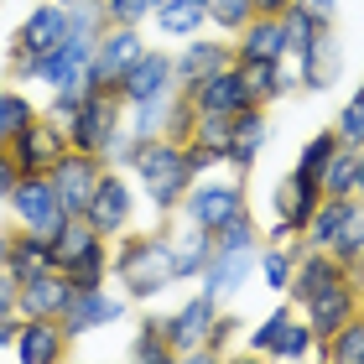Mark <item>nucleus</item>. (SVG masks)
<instances>
[{
	"label": "nucleus",
	"instance_id": "obj_1",
	"mask_svg": "<svg viewBox=\"0 0 364 364\" xmlns=\"http://www.w3.org/2000/svg\"><path fill=\"white\" fill-rule=\"evenodd\" d=\"M109 281L130 302H156L161 291H172L177 276H172L167 229H146V235L125 229L120 240H109Z\"/></svg>",
	"mask_w": 364,
	"mask_h": 364
},
{
	"label": "nucleus",
	"instance_id": "obj_2",
	"mask_svg": "<svg viewBox=\"0 0 364 364\" xmlns=\"http://www.w3.org/2000/svg\"><path fill=\"white\" fill-rule=\"evenodd\" d=\"M125 172H130V182H136V193L151 203L156 219H172L177 203H182V193H188V182H193V172H188V151H182L177 141H167V136L141 141Z\"/></svg>",
	"mask_w": 364,
	"mask_h": 364
},
{
	"label": "nucleus",
	"instance_id": "obj_3",
	"mask_svg": "<svg viewBox=\"0 0 364 364\" xmlns=\"http://www.w3.org/2000/svg\"><path fill=\"white\" fill-rule=\"evenodd\" d=\"M245 208H250V198H245V177L213 167V172H203V177L188 182V193H182V203H177L172 219L193 224V229H208V235H219V229L235 219V213H245Z\"/></svg>",
	"mask_w": 364,
	"mask_h": 364
},
{
	"label": "nucleus",
	"instance_id": "obj_4",
	"mask_svg": "<svg viewBox=\"0 0 364 364\" xmlns=\"http://www.w3.org/2000/svg\"><path fill=\"white\" fill-rule=\"evenodd\" d=\"M53 266L68 276L73 287H105L109 281V240L94 235V229L73 213V219L53 235Z\"/></svg>",
	"mask_w": 364,
	"mask_h": 364
},
{
	"label": "nucleus",
	"instance_id": "obj_5",
	"mask_svg": "<svg viewBox=\"0 0 364 364\" xmlns=\"http://www.w3.org/2000/svg\"><path fill=\"white\" fill-rule=\"evenodd\" d=\"M136 208H141V193H136V182H130L125 167H105L94 182V193H89V208L78 213L94 235H105V240H120L125 229H136Z\"/></svg>",
	"mask_w": 364,
	"mask_h": 364
},
{
	"label": "nucleus",
	"instance_id": "obj_6",
	"mask_svg": "<svg viewBox=\"0 0 364 364\" xmlns=\"http://www.w3.org/2000/svg\"><path fill=\"white\" fill-rule=\"evenodd\" d=\"M6 208H11V229L47 235V240L73 219V213L63 208V198H58V188H53V177H47V172H21V182H16L11 198H6Z\"/></svg>",
	"mask_w": 364,
	"mask_h": 364
},
{
	"label": "nucleus",
	"instance_id": "obj_7",
	"mask_svg": "<svg viewBox=\"0 0 364 364\" xmlns=\"http://www.w3.org/2000/svg\"><path fill=\"white\" fill-rule=\"evenodd\" d=\"M125 312H130V296L105 281V287H73L68 307L58 312V323H63V333H68V343H78V338H94V333H105V328L125 323Z\"/></svg>",
	"mask_w": 364,
	"mask_h": 364
},
{
	"label": "nucleus",
	"instance_id": "obj_8",
	"mask_svg": "<svg viewBox=\"0 0 364 364\" xmlns=\"http://www.w3.org/2000/svg\"><path fill=\"white\" fill-rule=\"evenodd\" d=\"M125 125V105H120V94L114 89H84V105H78V114H73V125H68V146L73 151H89V156H99L105 151V141L114 136V130Z\"/></svg>",
	"mask_w": 364,
	"mask_h": 364
},
{
	"label": "nucleus",
	"instance_id": "obj_9",
	"mask_svg": "<svg viewBox=\"0 0 364 364\" xmlns=\"http://www.w3.org/2000/svg\"><path fill=\"white\" fill-rule=\"evenodd\" d=\"M219 307L224 302H213L208 291H193L182 307L156 312V328H161V338L172 343L177 359H203V338H208V323H213V312H219Z\"/></svg>",
	"mask_w": 364,
	"mask_h": 364
},
{
	"label": "nucleus",
	"instance_id": "obj_10",
	"mask_svg": "<svg viewBox=\"0 0 364 364\" xmlns=\"http://www.w3.org/2000/svg\"><path fill=\"white\" fill-rule=\"evenodd\" d=\"M146 26H105L94 37V58H89V84L94 89H114L125 78V68L146 53Z\"/></svg>",
	"mask_w": 364,
	"mask_h": 364
},
{
	"label": "nucleus",
	"instance_id": "obj_11",
	"mask_svg": "<svg viewBox=\"0 0 364 364\" xmlns=\"http://www.w3.org/2000/svg\"><path fill=\"white\" fill-rule=\"evenodd\" d=\"M235 63V42L229 37H188L172 53V84H177V94H193L198 84H203L208 73H219V68H229Z\"/></svg>",
	"mask_w": 364,
	"mask_h": 364
},
{
	"label": "nucleus",
	"instance_id": "obj_12",
	"mask_svg": "<svg viewBox=\"0 0 364 364\" xmlns=\"http://www.w3.org/2000/svg\"><path fill=\"white\" fill-rule=\"evenodd\" d=\"M63 37H68V6L37 0V6L21 16L16 37H11V58H42V53H53Z\"/></svg>",
	"mask_w": 364,
	"mask_h": 364
},
{
	"label": "nucleus",
	"instance_id": "obj_13",
	"mask_svg": "<svg viewBox=\"0 0 364 364\" xmlns=\"http://www.w3.org/2000/svg\"><path fill=\"white\" fill-rule=\"evenodd\" d=\"M177 84H172V53L161 47H146V53L125 68V78L114 84L120 105H151V99H167Z\"/></svg>",
	"mask_w": 364,
	"mask_h": 364
},
{
	"label": "nucleus",
	"instance_id": "obj_14",
	"mask_svg": "<svg viewBox=\"0 0 364 364\" xmlns=\"http://www.w3.org/2000/svg\"><path fill=\"white\" fill-rule=\"evenodd\" d=\"M287 68L296 73V89H307V94H328L333 89L343 78V42L333 37V26H323L318 42H312L296 63H287Z\"/></svg>",
	"mask_w": 364,
	"mask_h": 364
},
{
	"label": "nucleus",
	"instance_id": "obj_15",
	"mask_svg": "<svg viewBox=\"0 0 364 364\" xmlns=\"http://www.w3.org/2000/svg\"><path fill=\"white\" fill-rule=\"evenodd\" d=\"M99 172H105V161L89 156V151H73V146L47 167V177H53V188H58V198H63V208H68V213H84L89 208V193H94Z\"/></svg>",
	"mask_w": 364,
	"mask_h": 364
},
{
	"label": "nucleus",
	"instance_id": "obj_16",
	"mask_svg": "<svg viewBox=\"0 0 364 364\" xmlns=\"http://www.w3.org/2000/svg\"><path fill=\"white\" fill-rule=\"evenodd\" d=\"M250 281H255V250H219V245H213L208 266L198 276V291H208L213 302H229V296H240Z\"/></svg>",
	"mask_w": 364,
	"mask_h": 364
},
{
	"label": "nucleus",
	"instance_id": "obj_17",
	"mask_svg": "<svg viewBox=\"0 0 364 364\" xmlns=\"http://www.w3.org/2000/svg\"><path fill=\"white\" fill-rule=\"evenodd\" d=\"M68 296H73V281L58 266H42L37 276H26L21 287H16V312H21V318H58V312L68 307Z\"/></svg>",
	"mask_w": 364,
	"mask_h": 364
},
{
	"label": "nucleus",
	"instance_id": "obj_18",
	"mask_svg": "<svg viewBox=\"0 0 364 364\" xmlns=\"http://www.w3.org/2000/svg\"><path fill=\"white\" fill-rule=\"evenodd\" d=\"M266 141H271V109H260V105H245L235 114V136H229V161L224 167L229 172H255V161L260 151H266Z\"/></svg>",
	"mask_w": 364,
	"mask_h": 364
},
{
	"label": "nucleus",
	"instance_id": "obj_19",
	"mask_svg": "<svg viewBox=\"0 0 364 364\" xmlns=\"http://www.w3.org/2000/svg\"><path fill=\"white\" fill-rule=\"evenodd\" d=\"M68 333H63V323L58 318H21V333H16L11 343V359H21V364H58V359H68Z\"/></svg>",
	"mask_w": 364,
	"mask_h": 364
},
{
	"label": "nucleus",
	"instance_id": "obj_20",
	"mask_svg": "<svg viewBox=\"0 0 364 364\" xmlns=\"http://www.w3.org/2000/svg\"><path fill=\"white\" fill-rule=\"evenodd\" d=\"M229 42H235V63H287V26H281V16H250Z\"/></svg>",
	"mask_w": 364,
	"mask_h": 364
},
{
	"label": "nucleus",
	"instance_id": "obj_21",
	"mask_svg": "<svg viewBox=\"0 0 364 364\" xmlns=\"http://www.w3.org/2000/svg\"><path fill=\"white\" fill-rule=\"evenodd\" d=\"M343 276H349V266H343L338 255L307 250V245H302V255H296V266H291V281H287V302L302 307L307 296H318L323 287H333V281H343Z\"/></svg>",
	"mask_w": 364,
	"mask_h": 364
},
{
	"label": "nucleus",
	"instance_id": "obj_22",
	"mask_svg": "<svg viewBox=\"0 0 364 364\" xmlns=\"http://www.w3.org/2000/svg\"><path fill=\"white\" fill-rule=\"evenodd\" d=\"M63 151H68V136H63L53 120H42V114L11 141V156H16V167H21V172H47Z\"/></svg>",
	"mask_w": 364,
	"mask_h": 364
},
{
	"label": "nucleus",
	"instance_id": "obj_23",
	"mask_svg": "<svg viewBox=\"0 0 364 364\" xmlns=\"http://www.w3.org/2000/svg\"><path fill=\"white\" fill-rule=\"evenodd\" d=\"M188 99H193V109H198V114H240L245 105H250V89H245L240 63H229V68L208 73Z\"/></svg>",
	"mask_w": 364,
	"mask_h": 364
},
{
	"label": "nucleus",
	"instance_id": "obj_24",
	"mask_svg": "<svg viewBox=\"0 0 364 364\" xmlns=\"http://www.w3.org/2000/svg\"><path fill=\"white\" fill-rule=\"evenodd\" d=\"M167 250H172V276H177V287H182V281L203 276L208 255H213V235L177 219V224H167Z\"/></svg>",
	"mask_w": 364,
	"mask_h": 364
},
{
	"label": "nucleus",
	"instance_id": "obj_25",
	"mask_svg": "<svg viewBox=\"0 0 364 364\" xmlns=\"http://www.w3.org/2000/svg\"><path fill=\"white\" fill-rule=\"evenodd\" d=\"M240 73H245V89H250V105L260 109H271L276 99H287L296 89V73L287 63H240Z\"/></svg>",
	"mask_w": 364,
	"mask_h": 364
},
{
	"label": "nucleus",
	"instance_id": "obj_26",
	"mask_svg": "<svg viewBox=\"0 0 364 364\" xmlns=\"http://www.w3.org/2000/svg\"><path fill=\"white\" fill-rule=\"evenodd\" d=\"M296 255H302V240H266V245L255 250V276H260V287L276 291V296H287V281H291Z\"/></svg>",
	"mask_w": 364,
	"mask_h": 364
},
{
	"label": "nucleus",
	"instance_id": "obj_27",
	"mask_svg": "<svg viewBox=\"0 0 364 364\" xmlns=\"http://www.w3.org/2000/svg\"><path fill=\"white\" fill-rule=\"evenodd\" d=\"M151 26L161 37H172V42H188V37H198V31L208 26V0H161Z\"/></svg>",
	"mask_w": 364,
	"mask_h": 364
},
{
	"label": "nucleus",
	"instance_id": "obj_28",
	"mask_svg": "<svg viewBox=\"0 0 364 364\" xmlns=\"http://www.w3.org/2000/svg\"><path fill=\"white\" fill-rule=\"evenodd\" d=\"M42 266H53V240L47 235H26V229H11V250H6V271L21 287L26 276H37Z\"/></svg>",
	"mask_w": 364,
	"mask_h": 364
},
{
	"label": "nucleus",
	"instance_id": "obj_29",
	"mask_svg": "<svg viewBox=\"0 0 364 364\" xmlns=\"http://www.w3.org/2000/svg\"><path fill=\"white\" fill-rule=\"evenodd\" d=\"M328 255H338L343 266H364V198H349L338 219V235L328 245Z\"/></svg>",
	"mask_w": 364,
	"mask_h": 364
},
{
	"label": "nucleus",
	"instance_id": "obj_30",
	"mask_svg": "<svg viewBox=\"0 0 364 364\" xmlns=\"http://www.w3.org/2000/svg\"><path fill=\"white\" fill-rule=\"evenodd\" d=\"M37 105H31V94L21 89V84H0V146H11L21 130L37 120Z\"/></svg>",
	"mask_w": 364,
	"mask_h": 364
},
{
	"label": "nucleus",
	"instance_id": "obj_31",
	"mask_svg": "<svg viewBox=\"0 0 364 364\" xmlns=\"http://www.w3.org/2000/svg\"><path fill=\"white\" fill-rule=\"evenodd\" d=\"M312 354H318V359H333V364H364V318L354 312L338 333H328L323 343H312Z\"/></svg>",
	"mask_w": 364,
	"mask_h": 364
},
{
	"label": "nucleus",
	"instance_id": "obj_32",
	"mask_svg": "<svg viewBox=\"0 0 364 364\" xmlns=\"http://www.w3.org/2000/svg\"><path fill=\"white\" fill-rule=\"evenodd\" d=\"M354 177H359V146H333L323 167V198H354Z\"/></svg>",
	"mask_w": 364,
	"mask_h": 364
},
{
	"label": "nucleus",
	"instance_id": "obj_33",
	"mask_svg": "<svg viewBox=\"0 0 364 364\" xmlns=\"http://www.w3.org/2000/svg\"><path fill=\"white\" fill-rule=\"evenodd\" d=\"M291 318H296V307H291V302H276V307L266 312V318H260V323L250 328V333H245V349H250V354H260V359H271Z\"/></svg>",
	"mask_w": 364,
	"mask_h": 364
},
{
	"label": "nucleus",
	"instance_id": "obj_34",
	"mask_svg": "<svg viewBox=\"0 0 364 364\" xmlns=\"http://www.w3.org/2000/svg\"><path fill=\"white\" fill-rule=\"evenodd\" d=\"M343 203H349V198H323V203L312 208V219H307V229H302L296 240H302L307 250H328V245H333V235H338Z\"/></svg>",
	"mask_w": 364,
	"mask_h": 364
},
{
	"label": "nucleus",
	"instance_id": "obj_35",
	"mask_svg": "<svg viewBox=\"0 0 364 364\" xmlns=\"http://www.w3.org/2000/svg\"><path fill=\"white\" fill-rule=\"evenodd\" d=\"M229 136H235V114H193V136L188 146H203L219 161H229Z\"/></svg>",
	"mask_w": 364,
	"mask_h": 364
},
{
	"label": "nucleus",
	"instance_id": "obj_36",
	"mask_svg": "<svg viewBox=\"0 0 364 364\" xmlns=\"http://www.w3.org/2000/svg\"><path fill=\"white\" fill-rule=\"evenodd\" d=\"M130 359H136V364H172L177 359L172 343L161 338V328H156V312L136 328V338H130Z\"/></svg>",
	"mask_w": 364,
	"mask_h": 364
},
{
	"label": "nucleus",
	"instance_id": "obj_37",
	"mask_svg": "<svg viewBox=\"0 0 364 364\" xmlns=\"http://www.w3.org/2000/svg\"><path fill=\"white\" fill-rule=\"evenodd\" d=\"M213 245H219V250H260V245H266V235H260L255 213L245 208V213H235V219H229L219 235H213Z\"/></svg>",
	"mask_w": 364,
	"mask_h": 364
},
{
	"label": "nucleus",
	"instance_id": "obj_38",
	"mask_svg": "<svg viewBox=\"0 0 364 364\" xmlns=\"http://www.w3.org/2000/svg\"><path fill=\"white\" fill-rule=\"evenodd\" d=\"M240 328H245V318L240 312H213V323H208V338H203V359H224L229 354V343L240 338Z\"/></svg>",
	"mask_w": 364,
	"mask_h": 364
},
{
	"label": "nucleus",
	"instance_id": "obj_39",
	"mask_svg": "<svg viewBox=\"0 0 364 364\" xmlns=\"http://www.w3.org/2000/svg\"><path fill=\"white\" fill-rule=\"evenodd\" d=\"M105 6V26H151L161 0H99Z\"/></svg>",
	"mask_w": 364,
	"mask_h": 364
},
{
	"label": "nucleus",
	"instance_id": "obj_40",
	"mask_svg": "<svg viewBox=\"0 0 364 364\" xmlns=\"http://www.w3.org/2000/svg\"><path fill=\"white\" fill-rule=\"evenodd\" d=\"M333 136L343 146H364V84L343 99V109H338V120H333Z\"/></svg>",
	"mask_w": 364,
	"mask_h": 364
},
{
	"label": "nucleus",
	"instance_id": "obj_41",
	"mask_svg": "<svg viewBox=\"0 0 364 364\" xmlns=\"http://www.w3.org/2000/svg\"><path fill=\"white\" fill-rule=\"evenodd\" d=\"M250 16H255V0H208V26L224 37H235Z\"/></svg>",
	"mask_w": 364,
	"mask_h": 364
},
{
	"label": "nucleus",
	"instance_id": "obj_42",
	"mask_svg": "<svg viewBox=\"0 0 364 364\" xmlns=\"http://www.w3.org/2000/svg\"><path fill=\"white\" fill-rule=\"evenodd\" d=\"M193 114H198L193 99L172 89V99H167V120H161V136L177 141V146H188V136H193Z\"/></svg>",
	"mask_w": 364,
	"mask_h": 364
},
{
	"label": "nucleus",
	"instance_id": "obj_43",
	"mask_svg": "<svg viewBox=\"0 0 364 364\" xmlns=\"http://www.w3.org/2000/svg\"><path fill=\"white\" fill-rule=\"evenodd\" d=\"M312 343H318V338H312L307 318L296 312V318L287 323V333H281V343H276V354H271V359H307V354H312Z\"/></svg>",
	"mask_w": 364,
	"mask_h": 364
},
{
	"label": "nucleus",
	"instance_id": "obj_44",
	"mask_svg": "<svg viewBox=\"0 0 364 364\" xmlns=\"http://www.w3.org/2000/svg\"><path fill=\"white\" fill-rule=\"evenodd\" d=\"M78 105H84V89H63V94H47V105H37V109H42V120H53L63 136H68Z\"/></svg>",
	"mask_w": 364,
	"mask_h": 364
},
{
	"label": "nucleus",
	"instance_id": "obj_45",
	"mask_svg": "<svg viewBox=\"0 0 364 364\" xmlns=\"http://www.w3.org/2000/svg\"><path fill=\"white\" fill-rule=\"evenodd\" d=\"M333 146H338V136H333V125H328V130H318V136H312V141L302 146V156H296V167H302V172H318V177H323L328 156H333Z\"/></svg>",
	"mask_w": 364,
	"mask_h": 364
},
{
	"label": "nucleus",
	"instance_id": "obj_46",
	"mask_svg": "<svg viewBox=\"0 0 364 364\" xmlns=\"http://www.w3.org/2000/svg\"><path fill=\"white\" fill-rule=\"evenodd\" d=\"M68 31L99 37V31H105V6H99V0H73L68 6Z\"/></svg>",
	"mask_w": 364,
	"mask_h": 364
},
{
	"label": "nucleus",
	"instance_id": "obj_47",
	"mask_svg": "<svg viewBox=\"0 0 364 364\" xmlns=\"http://www.w3.org/2000/svg\"><path fill=\"white\" fill-rule=\"evenodd\" d=\"M136 136H130V130L120 125V130H114V136L105 141V151H99V161H105V167H130V156H136Z\"/></svg>",
	"mask_w": 364,
	"mask_h": 364
},
{
	"label": "nucleus",
	"instance_id": "obj_48",
	"mask_svg": "<svg viewBox=\"0 0 364 364\" xmlns=\"http://www.w3.org/2000/svg\"><path fill=\"white\" fill-rule=\"evenodd\" d=\"M318 26H338V0H296Z\"/></svg>",
	"mask_w": 364,
	"mask_h": 364
},
{
	"label": "nucleus",
	"instance_id": "obj_49",
	"mask_svg": "<svg viewBox=\"0 0 364 364\" xmlns=\"http://www.w3.org/2000/svg\"><path fill=\"white\" fill-rule=\"evenodd\" d=\"M21 182V167H16V156H11V146H0V203L11 198V188Z\"/></svg>",
	"mask_w": 364,
	"mask_h": 364
},
{
	"label": "nucleus",
	"instance_id": "obj_50",
	"mask_svg": "<svg viewBox=\"0 0 364 364\" xmlns=\"http://www.w3.org/2000/svg\"><path fill=\"white\" fill-rule=\"evenodd\" d=\"M0 318H16V281H11V271H0Z\"/></svg>",
	"mask_w": 364,
	"mask_h": 364
},
{
	"label": "nucleus",
	"instance_id": "obj_51",
	"mask_svg": "<svg viewBox=\"0 0 364 364\" xmlns=\"http://www.w3.org/2000/svg\"><path fill=\"white\" fill-rule=\"evenodd\" d=\"M16 333H21V312H16V318H0V354H11Z\"/></svg>",
	"mask_w": 364,
	"mask_h": 364
},
{
	"label": "nucleus",
	"instance_id": "obj_52",
	"mask_svg": "<svg viewBox=\"0 0 364 364\" xmlns=\"http://www.w3.org/2000/svg\"><path fill=\"white\" fill-rule=\"evenodd\" d=\"M296 0H255V16H281V11H291Z\"/></svg>",
	"mask_w": 364,
	"mask_h": 364
},
{
	"label": "nucleus",
	"instance_id": "obj_53",
	"mask_svg": "<svg viewBox=\"0 0 364 364\" xmlns=\"http://www.w3.org/2000/svg\"><path fill=\"white\" fill-rule=\"evenodd\" d=\"M354 198H364V146H359V177H354Z\"/></svg>",
	"mask_w": 364,
	"mask_h": 364
},
{
	"label": "nucleus",
	"instance_id": "obj_54",
	"mask_svg": "<svg viewBox=\"0 0 364 364\" xmlns=\"http://www.w3.org/2000/svg\"><path fill=\"white\" fill-rule=\"evenodd\" d=\"M6 250H11V229H0V271H6Z\"/></svg>",
	"mask_w": 364,
	"mask_h": 364
},
{
	"label": "nucleus",
	"instance_id": "obj_55",
	"mask_svg": "<svg viewBox=\"0 0 364 364\" xmlns=\"http://www.w3.org/2000/svg\"><path fill=\"white\" fill-rule=\"evenodd\" d=\"M359 318H364V291H359Z\"/></svg>",
	"mask_w": 364,
	"mask_h": 364
},
{
	"label": "nucleus",
	"instance_id": "obj_56",
	"mask_svg": "<svg viewBox=\"0 0 364 364\" xmlns=\"http://www.w3.org/2000/svg\"><path fill=\"white\" fill-rule=\"evenodd\" d=\"M58 6H73V0H58Z\"/></svg>",
	"mask_w": 364,
	"mask_h": 364
}]
</instances>
